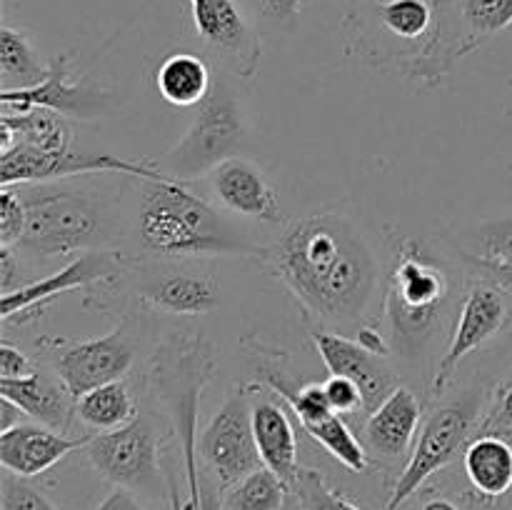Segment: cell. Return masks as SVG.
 I'll list each match as a JSON object with an SVG mask.
<instances>
[{
    "label": "cell",
    "instance_id": "obj_20",
    "mask_svg": "<svg viewBox=\"0 0 512 510\" xmlns=\"http://www.w3.org/2000/svg\"><path fill=\"white\" fill-rule=\"evenodd\" d=\"M90 435H68L40 423H18L0 433V463L5 473L18 478H35L53 468L65 455L83 450Z\"/></svg>",
    "mask_w": 512,
    "mask_h": 510
},
{
    "label": "cell",
    "instance_id": "obj_19",
    "mask_svg": "<svg viewBox=\"0 0 512 510\" xmlns=\"http://www.w3.org/2000/svg\"><path fill=\"white\" fill-rule=\"evenodd\" d=\"M215 200L230 213L258 223H280V200L268 175L248 158H228L208 173Z\"/></svg>",
    "mask_w": 512,
    "mask_h": 510
},
{
    "label": "cell",
    "instance_id": "obj_17",
    "mask_svg": "<svg viewBox=\"0 0 512 510\" xmlns=\"http://www.w3.org/2000/svg\"><path fill=\"white\" fill-rule=\"evenodd\" d=\"M435 0H358V8L350 15L353 38L360 48L380 43V55H393L390 43L403 45L405 58L423 48L433 33ZM403 58V60H405Z\"/></svg>",
    "mask_w": 512,
    "mask_h": 510
},
{
    "label": "cell",
    "instance_id": "obj_39",
    "mask_svg": "<svg viewBox=\"0 0 512 510\" xmlns=\"http://www.w3.org/2000/svg\"><path fill=\"white\" fill-rule=\"evenodd\" d=\"M35 370L33 360L23 353L20 348H15L13 343L3 340L0 343V380H15L25 378Z\"/></svg>",
    "mask_w": 512,
    "mask_h": 510
},
{
    "label": "cell",
    "instance_id": "obj_5",
    "mask_svg": "<svg viewBox=\"0 0 512 510\" xmlns=\"http://www.w3.org/2000/svg\"><path fill=\"white\" fill-rule=\"evenodd\" d=\"M448 298V270L420 240L405 238L395 250L385 295L390 343L403 353L418 355L438 325Z\"/></svg>",
    "mask_w": 512,
    "mask_h": 510
},
{
    "label": "cell",
    "instance_id": "obj_24",
    "mask_svg": "<svg viewBox=\"0 0 512 510\" xmlns=\"http://www.w3.org/2000/svg\"><path fill=\"white\" fill-rule=\"evenodd\" d=\"M0 398H8L30 420L60 433H68L78 418V400L65 390L58 375H45L40 370L25 378L0 380Z\"/></svg>",
    "mask_w": 512,
    "mask_h": 510
},
{
    "label": "cell",
    "instance_id": "obj_36",
    "mask_svg": "<svg viewBox=\"0 0 512 510\" xmlns=\"http://www.w3.org/2000/svg\"><path fill=\"white\" fill-rule=\"evenodd\" d=\"M323 388L335 413L340 415L365 413L363 393H360V388L353 383V380L340 378V375H330V378L323 383Z\"/></svg>",
    "mask_w": 512,
    "mask_h": 510
},
{
    "label": "cell",
    "instance_id": "obj_45",
    "mask_svg": "<svg viewBox=\"0 0 512 510\" xmlns=\"http://www.w3.org/2000/svg\"><path fill=\"white\" fill-rule=\"evenodd\" d=\"M420 510H463L458 503H453L450 498H430L425 500Z\"/></svg>",
    "mask_w": 512,
    "mask_h": 510
},
{
    "label": "cell",
    "instance_id": "obj_27",
    "mask_svg": "<svg viewBox=\"0 0 512 510\" xmlns=\"http://www.w3.org/2000/svg\"><path fill=\"white\" fill-rule=\"evenodd\" d=\"M213 88L210 65L193 50H175L155 70V90L175 108H195Z\"/></svg>",
    "mask_w": 512,
    "mask_h": 510
},
{
    "label": "cell",
    "instance_id": "obj_35",
    "mask_svg": "<svg viewBox=\"0 0 512 510\" xmlns=\"http://www.w3.org/2000/svg\"><path fill=\"white\" fill-rule=\"evenodd\" d=\"M25 203L20 198V190H15L13 185H3V193H0V245L5 248H15L23 238L25 230Z\"/></svg>",
    "mask_w": 512,
    "mask_h": 510
},
{
    "label": "cell",
    "instance_id": "obj_41",
    "mask_svg": "<svg viewBox=\"0 0 512 510\" xmlns=\"http://www.w3.org/2000/svg\"><path fill=\"white\" fill-rule=\"evenodd\" d=\"M470 263L478 268V273L483 275L485 280H493V283H498L500 288H505L508 293H512V265H500V263H485V260L480 258H470Z\"/></svg>",
    "mask_w": 512,
    "mask_h": 510
},
{
    "label": "cell",
    "instance_id": "obj_46",
    "mask_svg": "<svg viewBox=\"0 0 512 510\" xmlns=\"http://www.w3.org/2000/svg\"><path fill=\"white\" fill-rule=\"evenodd\" d=\"M168 495H170V510H188V505H183V500H180V490L173 475H168Z\"/></svg>",
    "mask_w": 512,
    "mask_h": 510
},
{
    "label": "cell",
    "instance_id": "obj_21",
    "mask_svg": "<svg viewBox=\"0 0 512 510\" xmlns=\"http://www.w3.org/2000/svg\"><path fill=\"white\" fill-rule=\"evenodd\" d=\"M0 103H3L5 113L48 108L65 118H90L100 105V93L90 85L70 80V55H58L40 83L30 85V88L0 90Z\"/></svg>",
    "mask_w": 512,
    "mask_h": 510
},
{
    "label": "cell",
    "instance_id": "obj_16",
    "mask_svg": "<svg viewBox=\"0 0 512 510\" xmlns=\"http://www.w3.org/2000/svg\"><path fill=\"white\" fill-rule=\"evenodd\" d=\"M205 48L243 80L258 73L260 35L240 0H188Z\"/></svg>",
    "mask_w": 512,
    "mask_h": 510
},
{
    "label": "cell",
    "instance_id": "obj_22",
    "mask_svg": "<svg viewBox=\"0 0 512 510\" xmlns=\"http://www.w3.org/2000/svg\"><path fill=\"white\" fill-rule=\"evenodd\" d=\"M423 425V403L405 385H398L363 425V443L370 455L383 460H400L413 450Z\"/></svg>",
    "mask_w": 512,
    "mask_h": 510
},
{
    "label": "cell",
    "instance_id": "obj_33",
    "mask_svg": "<svg viewBox=\"0 0 512 510\" xmlns=\"http://www.w3.org/2000/svg\"><path fill=\"white\" fill-rule=\"evenodd\" d=\"M478 253L475 258L485 263L512 265V218H498L480 225Z\"/></svg>",
    "mask_w": 512,
    "mask_h": 510
},
{
    "label": "cell",
    "instance_id": "obj_3",
    "mask_svg": "<svg viewBox=\"0 0 512 510\" xmlns=\"http://www.w3.org/2000/svg\"><path fill=\"white\" fill-rule=\"evenodd\" d=\"M215 373L213 345L200 333L173 335L163 340L153 355L150 380L160 405L180 440V455L188 480V510L200 508L198 470V408L200 393Z\"/></svg>",
    "mask_w": 512,
    "mask_h": 510
},
{
    "label": "cell",
    "instance_id": "obj_42",
    "mask_svg": "<svg viewBox=\"0 0 512 510\" xmlns=\"http://www.w3.org/2000/svg\"><path fill=\"white\" fill-rule=\"evenodd\" d=\"M95 510H145V508L138 503V498L133 495V490L115 488L113 493H110L108 498H105Z\"/></svg>",
    "mask_w": 512,
    "mask_h": 510
},
{
    "label": "cell",
    "instance_id": "obj_14",
    "mask_svg": "<svg viewBox=\"0 0 512 510\" xmlns=\"http://www.w3.org/2000/svg\"><path fill=\"white\" fill-rule=\"evenodd\" d=\"M95 173H123L138 180H158L168 175L148 160H125L118 155H80L75 150L48 153L28 143H15L13 148L0 153V185H30L68 178V175Z\"/></svg>",
    "mask_w": 512,
    "mask_h": 510
},
{
    "label": "cell",
    "instance_id": "obj_29",
    "mask_svg": "<svg viewBox=\"0 0 512 510\" xmlns=\"http://www.w3.org/2000/svg\"><path fill=\"white\" fill-rule=\"evenodd\" d=\"M138 413L135 395L130 393L125 380L105 383L78 398V420H83L88 428L98 430V433L120 428V425L130 423Z\"/></svg>",
    "mask_w": 512,
    "mask_h": 510
},
{
    "label": "cell",
    "instance_id": "obj_7",
    "mask_svg": "<svg viewBox=\"0 0 512 510\" xmlns=\"http://www.w3.org/2000/svg\"><path fill=\"white\" fill-rule=\"evenodd\" d=\"M478 403L475 398L455 400V403L438 405L430 415H425L420 425V435L415 438L408 463L400 470L393 485L388 503L383 510H400L420 488L425 480L433 478L443 468H448L460 453H465L478 428Z\"/></svg>",
    "mask_w": 512,
    "mask_h": 510
},
{
    "label": "cell",
    "instance_id": "obj_43",
    "mask_svg": "<svg viewBox=\"0 0 512 510\" xmlns=\"http://www.w3.org/2000/svg\"><path fill=\"white\" fill-rule=\"evenodd\" d=\"M23 410L18 408L15 403H10L8 398H0V433L3 430H10L15 428V425L20 423V418H23Z\"/></svg>",
    "mask_w": 512,
    "mask_h": 510
},
{
    "label": "cell",
    "instance_id": "obj_38",
    "mask_svg": "<svg viewBox=\"0 0 512 510\" xmlns=\"http://www.w3.org/2000/svg\"><path fill=\"white\" fill-rule=\"evenodd\" d=\"M260 20H265L273 28H285L293 25L300 13L303 0H250Z\"/></svg>",
    "mask_w": 512,
    "mask_h": 510
},
{
    "label": "cell",
    "instance_id": "obj_40",
    "mask_svg": "<svg viewBox=\"0 0 512 510\" xmlns=\"http://www.w3.org/2000/svg\"><path fill=\"white\" fill-rule=\"evenodd\" d=\"M20 260H23V255H20L18 250L0 245V293L3 295L28 285V280L20 278V273H23Z\"/></svg>",
    "mask_w": 512,
    "mask_h": 510
},
{
    "label": "cell",
    "instance_id": "obj_11",
    "mask_svg": "<svg viewBox=\"0 0 512 510\" xmlns=\"http://www.w3.org/2000/svg\"><path fill=\"white\" fill-rule=\"evenodd\" d=\"M512 293L500 288L493 280H478L468 288L463 303L458 308L453 333L448 348L440 355L438 368L430 383V398H440L453 383L455 370L473 350L483 348L493 338H498L512 320Z\"/></svg>",
    "mask_w": 512,
    "mask_h": 510
},
{
    "label": "cell",
    "instance_id": "obj_30",
    "mask_svg": "<svg viewBox=\"0 0 512 510\" xmlns=\"http://www.w3.org/2000/svg\"><path fill=\"white\" fill-rule=\"evenodd\" d=\"M50 65H43L23 30L5 23L0 28V80L3 90L30 88L48 75Z\"/></svg>",
    "mask_w": 512,
    "mask_h": 510
},
{
    "label": "cell",
    "instance_id": "obj_44",
    "mask_svg": "<svg viewBox=\"0 0 512 510\" xmlns=\"http://www.w3.org/2000/svg\"><path fill=\"white\" fill-rule=\"evenodd\" d=\"M198 510H223V500L218 498L213 485L200 480V508Z\"/></svg>",
    "mask_w": 512,
    "mask_h": 510
},
{
    "label": "cell",
    "instance_id": "obj_31",
    "mask_svg": "<svg viewBox=\"0 0 512 510\" xmlns=\"http://www.w3.org/2000/svg\"><path fill=\"white\" fill-rule=\"evenodd\" d=\"M290 488L263 465L225 488L223 510H283Z\"/></svg>",
    "mask_w": 512,
    "mask_h": 510
},
{
    "label": "cell",
    "instance_id": "obj_12",
    "mask_svg": "<svg viewBox=\"0 0 512 510\" xmlns=\"http://www.w3.org/2000/svg\"><path fill=\"white\" fill-rule=\"evenodd\" d=\"M265 383L273 388L278 398L290 405L293 415L298 418L300 428L330 455L338 460L343 468L353 473H365L370 468V453L363 440L348 428L343 415L335 413L325 395L323 383L295 385L290 380L280 378L278 370H265Z\"/></svg>",
    "mask_w": 512,
    "mask_h": 510
},
{
    "label": "cell",
    "instance_id": "obj_26",
    "mask_svg": "<svg viewBox=\"0 0 512 510\" xmlns=\"http://www.w3.org/2000/svg\"><path fill=\"white\" fill-rule=\"evenodd\" d=\"M463 468L480 498H503L512 490V443L505 435L478 433L465 448Z\"/></svg>",
    "mask_w": 512,
    "mask_h": 510
},
{
    "label": "cell",
    "instance_id": "obj_6",
    "mask_svg": "<svg viewBox=\"0 0 512 510\" xmlns=\"http://www.w3.org/2000/svg\"><path fill=\"white\" fill-rule=\"evenodd\" d=\"M510 25L512 0H435L433 33L400 65L418 85L438 88L460 60Z\"/></svg>",
    "mask_w": 512,
    "mask_h": 510
},
{
    "label": "cell",
    "instance_id": "obj_25",
    "mask_svg": "<svg viewBox=\"0 0 512 510\" xmlns=\"http://www.w3.org/2000/svg\"><path fill=\"white\" fill-rule=\"evenodd\" d=\"M220 290L215 278L195 270H170L140 293L148 308L173 315H203L218 305Z\"/></svg>",
    "mask_w": 512,
    "mask_h": 510
},
{
    "label": "cell",
    "instance_id": "obj_10",
    "mask_svg": "<svg viewBox=\"0 0 512 510\" xmlns=\"http://www.w3.org/2000/svg\"><path fill=\"white\" fill-rule=\"evenodd\" d=\"M160 443L163 435L148 415H135L115 430L90 435L85 445L90 465L115 488L153 493L160 485Z\"/></svg>",
    "mask_w": 512,
    "mask_h": 510
},
{
    "label": "cell",
    "instance_id": "obj_15",
    "mask_svg": "<svg viewBox=\"0 0 512 510\" xmlns=\"http://www.w3.org/2000/svg\"><path fill=\"white\" fill-rule=\"evenodd\" d=\"M128 265L130 260L123 258L118 250H88V253L70 260L58 273L48 275V278L30 280L23 288L5 293L0 298V318H3V323H30L60 295L73 293V290L80 288L90 290L93 285L113 283L118 275H123Z\"/></svg>",
    "mask_w": 512,
    "mask_h": 510
},
{
    "label": "cell",
    "instance_id": "obj_32",
    "mask_svg": "<svg viewBox=\"0 0 512 510\" xmlns=\"http://www.w3.org/2000/svg\"><path fill=\"white\" fill-rule=\"evenodd\" d=\"M293 493L298 498L300 510H360L353 500L330 488L323 473L315 468H300L293 483Z\"/></svg>",
    "mask_w": 512,
    "mask_h": 510
},
{
    "label": "cell",
    "instance_id": "obj_18",
    "mask_svg": "<svg viewBox=\"0 0 512 510\" xmlns=\"http://www.w3.org/2000/svg\"><path fill=\"white\" fill-rule=\"evenodd\" d=\"M313 343L330 375H340L358 385L365 413H373L398 388V378L385 355L368 350L358 338H348L333 330H315Z\"/></svg>",
    "mask_w": 512,
    "mask_h": 510
},
{
    "label": "cell",
    "instance_id": "obj_37",
    "mask_svg": "<svg viewBox=\"0 0 512 510\" xmlns=\"http://www.w3.org/2000/svg\"><path fill=\"white\" fill-rule=\"evenodd\" d=\"M478 433L512 435V380L500 385V390L493 398V405L485 413L483 423L478 425Z\"/></svg>",
    "mask_w": 512,
    "mask_h": 510
},
{
    "label": "cell",
    "instance_id": "obj_34",
    "mask_svg": "<svg viewBox=\"0 0 512 510\" xmlns=\"http://www.w3.org/2000/svg\"><path fill=\"white\" fill-rule=\"evenodd\" d=\"M0 508L3 510H60L50 498H45L38 488L25 483V478L8 473L3 478V493H0Z\"/></svg>",
    "mask_w": 512,
    "mask_h": 510
},
{
    "label": "cell",
    "instance_id": "obj_2",
    "mask_svg": "<svg viewBox=\"0 0 512 510\" xmlns=\"http://www.w3.org/2000/svg\"><path fill=\"white\" fill-rule=\"evenodd\" d=\"M138 238L148 253L165 258L263 255V248L240 238L203 195L193 193L188 180L173 175L140 180Z\"/></svg>",
    "mask_w": 512,
    "mask_h": 510
},
{
    "label": "cell",
    "instance_id": "obj_23",
    "mask_svg": "<svg viewBox=\"0 0 512 510\" xmlns=\"http://www.w3.org/2000/svg\"><path fill=\"white\" fill-rule=\"evenodd\" d=\"M253 388V430L258 443L260 458L268 470H273L293 493V483L298 478V433L290 420L288 410L275 400V395L260 393L258 385Z\"/></svg>",
    "mask_w": 512,
    "mask_h": 510
},
{
    "label": "cell",
    "instance_id": "obj_1",
    "mask_svg": "<svg viewBox=\"0 0 512 510\" xmlns=\"http://www.w3.org/2000/svg\"><path fill=\"white\" fill-rule=\"evenodd\" d=\"M260 258L310 320L328 328H358L373 298L378 268L348 218L335 213L300 218L263 248Z\"/></svg>",
    "mask_w": 512,
    "mask_h": 510
},
{
    "label": "cell",
    "instance_id": "obj_8",
    "mask_svg": "<svg viewBox=\"0 0 512 510\" xmlns=\"http://www.w3.org/2000/svg\"><path fill=\"white\" fill-rule=\"evenodd\" d=\"M243 138V113L230 85L213 83L208 98L195 105L188 133L165 155V173L178 180H193L215 165L233 158Z\"/></svg>",
    "mask_w": 512,
    "mask_h": 510
},
{
    "label": "cell",
    "instance_id": "obj_4",
    "mask_svg": "<svg viewBox=\"0 0 512 510\" xmlns=\"http://www.w3.org/2000/svg\"><path fill=\"white\" fill-rule=\"evenodd\" d=\"M25 203V230L15 245L23 258L55 260L103 248L110 213L103 200L58 185H18Z\"/></svg>",
    "mask_w": 512,
    "mask_h": 510
},
{
    "label": "cell",
    "instance_id": "obj_13",
    "mask_svg": "<svg viewBox=\"0 0 512 510\" xmlns=\"http://www.w3.org/2000/svg\"><path fill=\"white\" fill-rule=\"evenodd\" d=\"M40 345L50 350L53 373L75 400L100 385L123 380L135 360L133 340L125 335V328L88 340L43 338Z\"/></svg>",
    "mask_w": 512,
    "mask_h": 510
},
{
    "label": "cell",
    "instance_id": "obj_9",
    "mask_svg": "<svg viewBox=\"0 0 512 510\" xmlns=\"http://www.w3.org/2000/svg\"><path fill=\"white\" fill-rule=\"evenodd\" d=\"M198 455L220 490L263 468V458L255 443L250 385L235 388L215 410L203 433L198 435Z\"/></svg>",
    "mask_w": 512,
    "mask_h": 510
},
{
    "label": "cell",
    "instance_id": "obj_28",
    "mask_svg": "<svg viewBox=\"0 0 512 510\" xmlns=\"http://www.w3.org/2000/svg\"><path fill=\"white\" fill-rule=\"evenodd\" d=\"M15 143H28L33 148L60 153L73 150V133H70L65 115L48 108H33L25 113L0 115V153L13 148Z\"/></svg>",
    "mask_w": 512,
    "mask_h": 510
}]
</instances>
